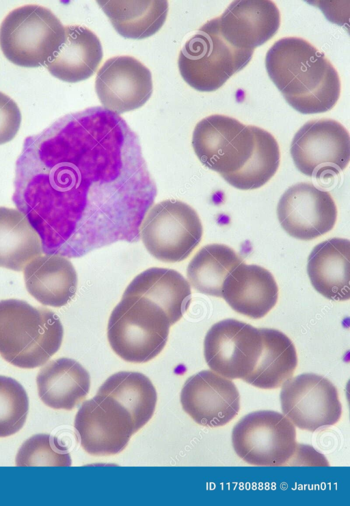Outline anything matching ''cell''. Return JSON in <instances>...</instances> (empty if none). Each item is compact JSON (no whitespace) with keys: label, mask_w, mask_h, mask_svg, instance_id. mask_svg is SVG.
Returning a JSON list of instances; mask_svg holds the SVG:
<instances>
[{"label":"cell","mask_w":350,"mask_h":506,"mask_svg":"<svg viewBox=\"0 0 350 506\" xmlns=\"http://www.w3.org/2000/svg\"><path fill=\"white\" fill-rule=\"evenodd\" d=\"M12 201L42 253L68 258L137 242L157 196L137 135L118 114L92 107L25 140Z\"/></svg>","instance_id":"cell-1"},{"label":"cell","mask_w":350,"mask_h":506,"mask_svg":"<svg viewBox=\"0 0 350 506\" xmlns=\"http://www.w3.org/2000/svg\"><path fill=\"white\" fill-rule=\"evenodd\" d=\"M265 67L286 102L302 114L330 110L340 93L337 71L315 47L299 37H285L268 50Z\"/></svg>","instance_id":"cell-2"},{"label":"cell","mask_w":350,"mask_h":506,"mask_svg":"<svg viewBox=\"0 0 350 506\" xmlns=\"http://www.w3.org/2000/svg\"><path fill=\"white\" fill-rule=\"evenodd\" d=\"M64 329L58 316L18 299L0 301V355L21 368L45 364L59 349Z\"/></svg>","instance_id":"cell-3"},{"label":"cell","mask_w":350,"mask_h":506,"mask_svg":"<svg viewBox=\"0 0 350 506\" xmlns=\"http://www.w3.org/2000/svg\"><path fill=\"white\" fill-rule=\"evenodd\" d=\"M170 327L163 309L149 299L122 296L110 314L107 338L120 357L129 362L144 363L163 349Z\"/></svg>","instance_id":"cell-4"},{"label":"cell","mask_w":350,"mask_h":506,"mask_svg":"<svg viewBox=\"0 0 350 506\" xmlns=\"http://www.w3.org/2000/svg\"><path fill=\"white\" fill-rule=\"evenodd\" d=\"M64 26L48 8L25 5L10 12L0 26V47L5 58L23 67H38L64 40Z\"/></svg>","instance_id":"cell-5"},{"label":"cell","mask_w":350,"mask_h":506,"mask_svg":"<svg viewBox=\"0 0 350 506\" xmlns=\"http://www.w3.org/2000/svg\"><path fill=\"white\" fill-rule=\"evenodd\" d=\"M253 53L252 50L238 49L227 42L211 19L185 42L179 53L178 68L191 87L211 92L245 67Z\"/></svg>","instance_id":"cell-6"},{"label":"cell","mask_w":350,"mask_h":506,"mask_svg":"<svg viewBox=\"0 0 350 506\" xmlns=\"http://www.w3.org/2000/svg\"><path fill=\"white\" fill-rule=\"evenodd\" d=\"M201 220L189 205L175 199L151 207L139 229L147 251L164 262H179L187 258L202 237Z\"/></svg>","instance_id":"cell-7"},{"label":"cell","mask_w":350,"mask_h":506,"mask_svg":"<svg viewBox=\"0 0 350 506\" xmlns=\"http://www.w3.org/2000/svg\"><path fill=\"white\" fill-rule=\"evenodd\" d=\"M232 442L237 455L258 466H287L297 452L294 425L282 414L260 410L234 427Z\"/></svg>","instance_id":"cell-8"},{"label":"cell","mask_w":350,"mask_h":506,"mask_svg":"<svg viewBox=\"0 0 350 506\" xmlns=\"http://www.w3.org/2000/svg\"><path fill=\"white\" fill-rule=\"evenodd\" d=\"M192 147L200 161L220 175L241 169L254 147L253 125L225 115L213 114L196 125Z\"/></svg>","instance_id":"cell-9"},{"label":"cell","mask_w":350,"mask_h":506,"mask_svg":"<svg viewBox=\"0 0 350 506\" xmlns=\"http://www.w3.org/2000/svg\"><path fill=\"white\" fill-rule=\"evenodd\" d=\"M291 155L303 174L319 178L322 173H338L350 160V138L339 122L330 118L312 120L295 134Z\"/></svg>","instance_id":"cell-10"},{"label":"cell","mask_w":350,"mask_h":506,"mask_svg":"<svg viewBox=\"0 0 350 506\" xmlns=\"http://www.w3.org/2000/svg\"><path fill=\"white\" fill-rule=\"evenodd\" d=\"M262 351L260 329L235 319L214 324L204 341L208 367L229 379H244L253 370Z\"/></svg>","instance_id":"cell-11"},{"label":"cell","mask_w":350,"mask_h":506,"mask_svg":"<svg viewBox=\"0 0 350 506\" xmlns=\"http://www.w3.org/2000/svg\"><path fill=\"white\" fill-rule=\"evenodd\" d=\"M282 386L283 414L297 427L315 431L340 420L342 405L338 392L328 379L304 373L291 377Z\"/></svg>","instance_id":"cell-12"},{"label":"cell","mask_w":350,"mask_h":506,"mask_svg":"<svg viewBox=\"0 0 350 506\" xmlns=\"http://www.w3.org/2000/svg\"><path fill=\"white\" fill-rule=\"evenodd\" d=\"M74 426L83 448L94 456L120 453L136 433L127 410L113 398L98 393L82 404Z\"/></svg>","instance_id":"cell-13"},{"label":"cell","mask_w":350,"mask_h":506,"mask_svg":"<svg viewBox=\"0 0 350 506\" xmlns=\"http://www.w3.org/2000/svg\"><path fill=\"white\" fill-rule=\"evenodd\" d=\"M337 214L330 193L308 182L288 188L277 206L278 218L283 229L301 240H311L328 233L336 224Z\"/></svg>","instance_id":"cell-14"},{"label":"cell","mask_w":350,"mask_h":506,"mask_svg":"<svg viewBox=\"0 0 350 506\" xmlns=\"http://www.w3.org/2000/svg\"><path fill=\"white\" fill-rule=\"evenodd\" d=\"M150 70L128 55L108 59L97 73L95 89L104 108L118 114L137 109L152 92Z\"/></svg>","instance_id":"cell-15"},{"label":"cell","mask_w":350,"mask_h":506,"mask_svg":"<svg viewBox=\"0 0 350 506\" xmlns=\"http://www.w3.org/2000/svg\"><path fill=\"white\" fill-rule=\"evenodd\" d=\"M180 403L184 411L198 424L221 427L237 416L240 395L229 379L211 370H202L186 380Z\"/></svg>","instance_id":"cell-16"},{"label":"cell","mask_w":350,"mask_h":506,"mask_svg":"<svg viewBox=\"0 0 350 506\" xmlns=\"http://www.w3.org/2000/svg\"><path fill=\"white\" fill-rule=\"evenodd\" d=\"M212 20L227 42L238 49L254 51L278 31L280 14L271 1H234Z\"/></svg>","instance_id":"cell-17"},{"label":"cell","mask_w":350,"mask_h":506,"mask_svg":"<svg viewBox=\"0 0 350 506\" xmlns=\"http://www.w3.org/2000/svg\"><path fill=\"white\" fill-rule=\"evenodd\" d=\"M221 297L235 312L258 319L276 304L278 287L268 270L243 262L224 280Z\"/></svg>","instance_id":"cell-18"},{"label":"cell","mask_w":350,"mask_h":506,"mask_svg":"<svg viewBox=\"0 0 350 506\" xmlns=\"http://www.w3.org/2000/svg\"><path fill=\"white\" fill-rule=\"evenodd\" d=\"M65 34L61 45L46 62L51 75L62 81L75 83L90 77L103 58L99 38L88 27L64 26Z\"/></svg>","instance_id":"cell-19"},{"label":"cell","mask_w":350,"mask_h":506,"mask_svg":"<svg viewBox=\"0 0 350 506\" xmlns=\"http://www.w3.org/2000/svg\"><path fill=\"white\" fill-rule=\"evenodd\" d=\"M350 242L333 238L316 245L311 251L307 272L314 288L333 301L350 298Z\"/></svg>","instance_id":"cell-20"},{"label":"cell","mask_w":350,"mask_h":506,"mask_svg":"<svg viewBox=\"0 0 350 506\" xmlns=\"http://www.w3.org/2000/svg\"><path fill=\"white\" fill-rule=\"evenodd\" d=\"M23 270L28 292L44 305L62 307L76 293L77 272L64 256L41 255L29 262Z\"/></svg>","instance_id":"cell-21"},{"label":"cell","mask_w":350,"mask_h":506,"mask_svg":"<svg viewBox=\"0 0 350 506\" xmlns=\"http://www.w3.org/2000/svg\"><path fill=\"white\" fill-rule=\"evenodd\" d=\"M38 396L48 407L71 410L81 403L90 388V377L75 359L61 357L43 366L36 377Z\"/></svg>","instance_id":"cell-22"},{"label":"cell","mask_w":350,"mask_h":506,"mask_svg":"<svg viewBox=\"0 0 350 506\" xmlns=\"http://www.w3.org/2000/svg\"><path fill=\"white\" fill-rule=\"evenodd\" d=\"M135 295L149 299L167 316L171 326L183 316L191 302L189 283L178 271L152 267L137 275L122 296Z\"/></svg>","instance_id":"cell-23"},{"label":"cell","mask_w":350,"mask_h":506,"mask_svg":"<svg viewBox=\"0 0 350 506\" xmlns=\"http://www.w3.org/2000/svg\"><path fill=\"white\" fill-rule=\"evenodd\" d=\"M262 351L253 370L243 381L262 389H275L291 379L297 365L295 347L279 330L260 329Z\"/></svg>","instance_id":"cell-24"},{"label":"cell","mask_w":350,"mask_h":506,"mask_svg":"<svg viewBox=\"0 0 350 506\" xmlns=\"http://www.w3.org/2000/svg\"><path fill=\"white\" fill-rule=\"evenodd\" d=\"M42 253L39 235L19 210L0 207V267L23 270Z\"/></svg>","instance_id":"cell-25"},{"label":"cell","mask_w":350,"mask_h":506,"mask_svg":"<svg viewBox=\"0 0 350 506\" xmlns=\"http://www.w3.org/2000/svg\"><path fill=\"white\" fill-rule=\"evenodd\" d=\"M122 36L144 39L157 32L168 11L167 1H96Z\"/></svg>","instance_id":"cell-26"},{"label":"cell","mask_w":350,"mask_h":506,"mask_svg":"<svg viewBox=\"0 0 350 506\" xmlns=\"http://www.w3.org/2000/svg\"><path fill=\"white\" fill-rule=\"evenodd\" d=\"M97 393L118 401L130 414L137 432L152 418L157 392L151 381L138 372L120 371L110 376Z\"/></svg>","instance_id":"cell-27"},{"label":"cell","mask_w":350,"mask_h":506,"mask_svg":"<svg viewBox=\"0 0 350 506\" xmlns=\"http://www.w3.org/2000/svg\"><path fill=\"white\" fill-rule=\"evenodd\" d=\"M243 262L230 246L211 244L202 247L187 268L189 284L200 293L221 297V289L227 276Z\"/></svg>","instance_id":"cell-28"},{"label":"cell","mask_w":350,"mask_h":506,"mask_svg":"<svg viewBox=\"0 0 350 506\" xmlns=\"http://www.w3.org/2000/svg\"><path fill=\"white\" fill-rule=\"evenodd\" d=\"M254 147L253 152L239 170L221 176L232 186L240 190L258 188L276 173L280 160L279 145L267 131L253 125Z\"/></svg>","instance_id":"cell-29"},{"label":"cell","mask_w":350,"mask_h":506,"mask_svg":"<svg viewBox=\"0 0 350 506\" xmlns=\"http://www.w3.org/2000/svg\"><path fill=\"white\" fill-rule=\"evenodd\" d=\"M17 466H70L68 448L49 434H36L26 440L16 456Z\"/></svg>","instance_id":"cell-30"},{"label":"cell","mask_w":350,"mask_h":506,"mask_svg":"<svg viewBox=\"0 0 350 506\" xmlns=\"http://www.w3.org/2000/svg\"><path fill=\"white\" fill-rule=\"evenodd\" d=\"M29 398L16 379L0 375V438L20 431L27 417Z\"/></svg>","instance_id":"cell-31"},{"label":"cell","mask_w":350,"mask_h":506,"mask_svg":"<svg viewBox=\"0 0 350 506\" xmlns=\"http://www.w3.org/2000/svg\"><path fill=\"white\" fill-rule=\"evenodd\" d=\"M21 114L17 104L0 91V144L12 140L20 128Z\"/></svg>","instance_id":"cell-32"}]
</instances>
